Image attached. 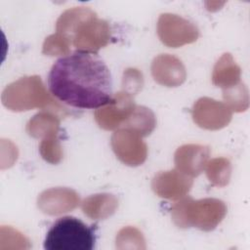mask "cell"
<instances>
[{
	"label": "cell",
	"instance_id": "1",
	"mask_svg": "<svg viewBox=\"0 0 250 250\" xmlns=\"http://www.w3.org/2000/svg\"><path fill=\"white\" fill-rule=\"evenodd\" d=\"M50 92L76 108H99L111 99V75L94 54L77 52L59 59L48 75Z\"/></svg>",
	"mask_w": 250,
	"mask_h": 250
},
{
	"label": "cell",
	"instance_id": "2",
	"mask_svg": "<svg viewBox=\"0 0 250 250\" xmlns=\"http://www.w3.org/2000/svg\"><path fill=\"white\" fill-rule=\"evenodd\" d=\"M1 101L6 108L16 112L48 108L56 113H66V109L49 94L38 75L24 76L7 85Z\"/></svg>",
	"mask_w": 250,
	"mask_h": 250
},
{
	"label": "cell",
	"instance_id": "3",
	"mask_svg": "<svg viewBox=\"0 0 250 250\" xmlns=\"http://www.w3.org/2000/svg\"><path fill=\"white\" fill-rule=\"evenodd\" d=\"M227 206L218 198L194 200L184 196L171 208L174 224L180 229L196 228L203 231H211L224 220Z\"/></svg>",
	"mask_w": 250,
	"mask_h": 250
},
{
	"label": "cell",
	"instance_id": "4",
	"mask_svg": "<svg viewBox=\"0 0 250 250\" xmlns=\"http://www.w3.org/2000/svg\"><path fill=\"white\" fill-rule=\"evenodd\" d=\"M96 226H87L74 217L56 221L44 240L46 250H92L95 246Z\"/></svg>",
	"mask_w": 250,
	"mask_h": 250
},
{
	"label": "cell",
	"instance_id": "5",
	"mask_svg": "<svg viewBox=\"0 0 250 250\" xmlns=\"http://www.w3.org/2000/svg\"><path fill=\"white\" fill-rule=\"evenodd\" d=\"M157 34L160 41L171 48H179L195 42L199 37L197 26L175 14H161L157 21Z\"/></svg>",
	"mask_w": 250,
	"mask_h": 250
},
{
	"label": "cell",
	"instance_id": "6",
	"mask_svg": "<svg viewBox=\"0 0 250 250\" xmlns=\"http://www.w3.org/2000/svg\"><path fill=\"white\" fill-rule=\"evenodd\" d=\"M111 37L110 26L104 20L96 16L82 22L74 31L71 44L81 53L97 54L98 51L105 47Z\"/></svg>",
	"mask_w": 250,
	"mask_h": 250
},
{
	"label": "cell",
	"instance_id": "7",
	"mask_svg": "<svg viewBox=\"0 0 250 250\" xmlns=\"http://www.w3.org/2000/svg\"><path fill=\"white\" fill-rule=\"evenodd\" d=\"M138 133L118 128L111 136L110 145L116 157L125 165L136 167L142 165L147 157V146Z\"/></svg>",
	"mask_w": 250,
	"mask_h": 250
},
{
	"label": "cell",
	"instance_id": "8",
	"mask_svg": "<svg viewBox=\"0 0 250 250\" xmlns=\"http://www.w3.org/2000/svg\"><path fill=\"white\" fill-rule=\"evenodd\" d=\"M191 115L193 122L198 127L216 131L229 125L232 112L226 104L208 97H202L194 103Z\"/></svg>",
	"mask_w": 250,
	"mask_h": 250
},
{
	"label": "cell",
	"instance_id": "9",
	"mask_svg": "<svg viewBox=\"0 0 250 250\" xmlns=\"http://www.w3.org/2000/svg\"><path fill=\"white\" fill-rule=\"evenodd\" d=\"M136 107L134 98L127 92L120 91L111 101L95 111V120L100 128L112 131L121 127Z\"/></svg>",
	"mask_w": 250,
	"mask_h": 250
},
{
	"label": "cell",
	"instance_id": "10",
	"mask_svg": "<svg viewBox=\"0 0 250 250\" xmlns=\"http://www.w3.org/2000/svg\"><path fill=\"white\" fill-rule=\"evenodd\" d=\"M193 185L192 178L177 169L157 173L151 181L154 193L165 199L179 200L188 193Z\"/></svg>",
	"mask_w": 250,
	"mask_h": 250
},
{
	"label": "cell",
	"instance_id": "11",
	"mask_svg": "<svg viewBox=\"0 0 250 250\" xmlns=\"http://www.w3.org/2000/svg\"><path fill=\"white\" fill-rule=\"evenodd\" d=\"M80 203L79 194L68 188H52L37 198L38 208L46 215L58 216L74 210Z\"/></svg>",
	"mask_w": 250,
	"mask_h": 250
},
{
	"label": "cell",
	"instance_id": "12",
	"mask_svg": "<svg viewBox=\"0 0 250 250\" xmlns=\"http://www.w3.org/2000/svg\"><path fill=\"white\" fill-rule=\"evenodd\" d=\"M150 69L154 81L165 87H178L187 78V70L182 61L169 54L155 57Z\"/></svg>",
	"mask_w": 250,
	"mask_h": 250
},
{
	"label": "cell",
	"instance_id": "13",
	"mask_svg": "<svg viewBox=\"0 0 250 250\" xmlns=\"http://www.w3.org/2000/svg\"><path fill=\"white\" fill-rule=\"evenodd\" d=\"M209 156L210 148L207 146L188 144L177 148L174 154V163L178 171L194 178L204 170Z\"/></svg>",
	"mask_w": 250,
	"mask_h": 250
},
{
	"label": "cell",
	"instance_id": "14",
	"mask_svg": "<svg viewBox=\"0 0 250 250\" xmlns=\"http://www.w3.org/2000/svg\"><path fill=\"white\" fill-rule=\"evenodd\" d=\"M117 208V197L107 192L93 194L81 203L83 213L92 220H104L112 216Z\"/></svg>",
	"mask_w": 250,
	"mask_h": 250
},
{
	"label": "cell",
	"instance_id": "15",
	"mask_svg": "<svg viewBox=\"0 0 250 250\" xmlns=\"http://www.w3.org/2000/svg\"><path fill=\"white\" fill-rule=\"evenodd\" d=\"M241 69L233 60L231 54L225 53L217 61L212 71V83L224 89L240 82Z\"/></svg>",
	"mask_w": 250,
	"mask_h": 250
},
{
	"label": "cell",
	"instance_id": "16",
	"mask_svg": "<svg viewBox=\"0 0 250 250\" xmlns=\"http://www.w3.org/2000/svg\"><path fill=\"white\" fill-rule=\"evenodd\" d=\"M60 118L56 112L45 110L36 113L26 124L27 134L35 139H47L58 136Z\"/></svg>",
	"mask_w": 250,
	"mask_h": 250
},
{
	"label": "cell",
	"instance_id": "17",
	"mask_svg": "<svg viewBox=\"0 0 250 250\" xmlns=\"http://www.w3.org/2000/svg\"><path fill=\"white\" fill-rule=\"evenodd\" d=\"M97 14L88 7H74L65 10L57 20L56 31L71 42L72 35L76 28L88 19L96 16Z\"/></svg>",
	"mask_w": 250,
	"mask_h": 250
},
{
	"label": "cell",
	"instance_id": "18",
	"mask_svg": "<svg viewBox=\"0 0 250 250\" xmlns=\"http://www.w3.org/2000/svg\"><path fill=\"white\" fill-rule=\"evenodd\" d=\"M156 118L151 109L144 105H136L133 113L125 120L120 128L130 129L142 137H146L154 130Z\"/></svg>",
	"mask_w": 250,
	"mask_h": 250
},
{
	"label": "cell",
	"instance_id": "19",
	"mask_svg": "<svg viewBox=\"0 0 250 250\" xmlns=\"http://www.w3.org/2000/svg\"><path fill=\"white\" fill-rule=\"evenodd\" d=\"M204 169L211 185L223 188L229 183L231 176V164L228 158H213L206 163Z\"/></svg>",
	"mask_w": 250,
	"mask_h": 250
},
{
	"label": "cell",
	"instance_id": "20",
	"mask_svg": "<svg viewBox=\"0 0 250 250\" xmlns=\"http://www.w3.org/2000/svg\"><path fill=\"white\" fill-rule=\"evenodd\" d=\"M223 98L227 106L234 112H243L249 106V93L241 81L229 88L223 90Z\"/></svg>",
	"mask_w": 250,
	"mask_h": 250
},
{
	"label": "cell",
	"instance_id": "21",
	"mask_svg": "<svg viewBox=\"0 0 250 250\" xmlns=\"http://www.w3.org/2000/svg\"><path fill=\"white\" fill-rule=\"evenodd\" d=\"M117 249H141L146 248L144 234L135 227H125L121 229L115 238Z\"/></svg>",
	"mask_w": 250,
	"mask_h": 250
},
{
	"label": "cell",
	"instance_id": "22",
	"mask_svg": "<svg viewBox=\"0 0 250 250\" xmlns=\"http://www.w3.org/2000/svg\"><path fill=\"white\" fill-rule=\"evenodd\" d=\"M71 42L65 36L60 33H54L46 37L42 46V53L46 56H67L70 52Z\"/></svg>",
	"mask_w": 250,
	"mask_h": 250
},
{
	"label": "cell",
	"instance_id": "23",
	"mask_svg": "<svg viewBox=\"0 0 250 250\" xmlns=\"http://www.w3.org/2000/svg\"><path fill=\"white\" fill-rule=\"evenodd\" d=\"M39 152L46 162L51 164L60 163L62 159L63 151L58 136L43 139L39 146Z\"/></svg>",
	"mask_w": 250,
	"mask_h": 250
},
{
	"label": "cell",
	"instance_id": "24",
	"mask_svg": "<svg viewBox=\"0 0 250 250\" xmlns=\"http://www.w3.org/2000/svg\"><path fill=\"white\" fill-rule=\"evenodd\" d=\"M0 242L1 244L8 242L6 247L13 249H28L30 248L29 240L19 230L12 227L2 226L0 229Z\"/></svg>",
	"mask_w": 250,
	"mask_h": 250
},
{
	"label": "cell",
	"instance_id": "25",
	"mask_svg": "<svg viewBox=\"0 0 250 250\" xmlns=\"http://www.w3.org/2000/svg\"><path fill=\"white\" fill-rule=\"evenodd\" d=\"M144 85L142 72L137 68H127L122 77V86L124 92L134 96L139 93Z\"/></svg>",
	"mask_w": 250,
	"mask_h": 250
}]
</instances>
